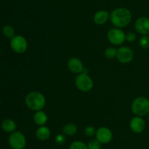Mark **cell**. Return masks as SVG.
I'll return each mask as SVG.
<instances>
[{
	"instance_id": "cell-11",
	"label": "cell",
	"mask_w": 149,
	"mask_h": 149,
	"mask_svg": "<svg viewBox=\"0 0 149 149\" xmlns=\"http://www.w3.org/2000/svg\"><path fill=\"white\" fill-rule=\"evenodd\" d=\"M145 121L141 116L133 117L130 123V127L131 130L136 134L143 132L145 129Z\"/></svg>"
},
{
	"instance_id": "cell-16",
	"label": "cell",
	"mask_w": 149,
	"mask_h": 149,
	"mask_svg": "<svg viewBox=\"0 0 149 149\" xmlns=\"http://www.w3.org/2000/svg\"><path fill=\"white\" fill-rule=\"evenodd\" d=\"M1 127L6 132H13L16 129L17 125L13 120L8 118V119H5L2 121Z\"/></svg>"
},
{
	"instance_id": "cell-2",
	"label": "cell",
	"mask_w": 149,
	"mask_h": 149,
	"mask_svg": "<svg viewBox=\"0 0 149 149\" xmlns=\"http://www.w3.org/2000/svg\"><path fill=\"white\" fill-rule=\"evenodd\" d=\"M25 102L29 109L34 111H39L43 109L45 107L46 99L40 92L31 91L26 95Z\"/></svg>"
},
{
	"instance_id": "cell-22",
	"label": "cell",
	"mask_w": 149,
	"mask_h": 149,
	"mask_svg": "<svg viewBox=\"0 0 149 149\" xmlns=\"http://www.w3.org/2000/svg\"><path fill=\"white\" fill-rule=\"evenodd\" d=\"M139 44L141 47L144 49H147L149 48V36L148 35H143L141 37L139 40Z\"/></svg>"
},
{
	"instance_id": "cell-9",
	"label": "cell",
	"mask_w": 149,
	"mask_h": 149,
	"mask_svg": "<svg viewBox=\"0 0 149 149\" xmlns=\"http://www.w3.org/2000/svg\"><path fill=\"white\" fill-rule=\"evenodd\" d=\"M96 139L100 142V143L106 144L111 141L113 134H112L111 131L109 128L105 127H101L96 130L95 134Z\"/></svg>"
},
{
	"instance_id": "cell-3",
	"label": "cell",
	"mask_w": 149,
	"mask_h": 149,
	"mask_svg": "<svg viewBox=\"0 0 149 149\" xmlns=\"http://www.w3.org/2000/svg\"><path fill=\"white\" fill-rule=\"evenodd\" d=\"M132 111L137 116H143L149 113V99L143 96L137 97L132 103Z\"/></svg>"
},
{
	"instance_id": "cell-18",
	"label": "cell",
	"mask_w": 149,
	"mask_h": 149,
	"mask_svg": "<svg viewBox=\"0 0 149 149\" xmlns=\"http://www.w3.org/2000/svg\"><path fill=\"white\" fill-rule=\"evenodd\" d=\"M2 32L3 34L7 38H12L13 37H15V30L11 26H9V25H7V26H4L2 29Z\"/></svg>"
},
{
	"instance_id": "cell-10",
	"label": "cell",
	"mask_w": 149,
	"mask_h": 149,
	"mask_svg": "<svg viewBox=\"0 0 149 149\" xmlns=\"http://www.w3.org/2000/svg\"><path fill=\"white\" fill-rule=\"evenodd\" d=\"M135 29L137 32L143 35L149 34V18L146 17H141L135 21Z\"/></svg>"
},
{
	"instance_id": "cell-20",
	"label": "cell",
	"mask_w": 149,
	"mask_h": 149,
	"mask_svg": "<svg viewBox=\"0 0 149 149\" xmlns=\"http://www.w3.org/2000/svg\"><path fill=\"white\" fill-rule=\"evenodd\" d=\"M117 50L114 48H109L105 51V56L109 59H112L116 56Z\"/></svg>"
},
{
	"instance_id": "cell-27",
	"label": "cell",
	"mask_w": 149,
	"mask_h": 149,
	"mask_svg": "<svg viewBox=\"0 0 149 149\" xmlns=\"http://www.w3.org/2000/svg\"><path fill=\"white\" fill-rule=\"evenodd\" d=\"M0 102H1V101H0Z\"/></svg>"
},
{
	"instance_id": "cell-21",
	"label": "cell",
	"mask_w": 149,
	"mask_h": 149,
	"mask_svg": "<svg viewBox=\"0 0 149 149\" xmlns=\"http://www.w3.org/2000/svg\"><path fill=\"white\" fill-rule=\"evenodd\" d=\"M87 147H88V149H100L101 143L97 139H93L88 143Z\"/></svg>"
},
{
	"instance_id": "cell-14",
	"label": "cell",
	"mask_w": 149,
	"mask_h": 149,
	"mask_svg": "<svg viewBox=\"0 0 149 149\" xmlns=\"http://www.w3.org/2000/svg\"><path fill=\"white\" fill-rule=\"evenodd\" d=\"M36 135L39 140H47L50 137V130L48 127L41 126L36 130Z\"/></svg>"
},
{
	"instance_id": "cell-15",
	"label": "cell",
	"mask_w": 149,
	"mask_h": 149,
	"mask_svg": "<svg viewBox=\"0 0 149 149\" xmlns=\"http://www.w3.org/2000/svg\"><path fill=\"white\" fill-rule=\"evenodd\" d=\"M33 121L35 124H37L39 127L44 126L47 121V115L42 110L36 111V112L33 115Z\"/></svg>"
},
{
	"instance_id": "cell-5",
	"label": "cell",
	"mask_w": 149,
	"mask_h": 149,
	"mask_svg": "<svg viewBox=\"0 0 149 149\" xmlns=\"http://www.w3.org/2000/svg\"><path fill=\"white\" fill-rule=\"evenodd\" d=\"M9 144L13 149H23L26 145L24 134L20 131H13L9 137Z\"/></svg>"
},
{
	"instance_id": "cell-24",
	"label": "cell",
	"mask_w": 149,
	"mask_h": 149,
	"mask_svg": "<svg viewBox=\"0 0 149 149\" xmlns=\"http://www.w3.org/2000/svg\"><path fill=\"white\" fill-rule=\"evenodd\" d=\"M136 38L137 36L135 33H133V32H128L126 34V37H125V40L128 41L130 42H132L135 41Z\"/></svg>"
},
{
	"instance_id": "cell-26",
	"label": "cell",
	"mask_w": 149,
	"mask_h": 149,
	"mask_svg": "<svg viewBox=\"0 0 149 149\" xmlns=\"http://www.w3.org/2000/svg\"><path fill=\"white\" fill-rule=\"evenodd\" d=\"M148 121H149V113H148Z\"/></svg>"
},
{
	"instance_id": "cell-6",
	"label": "cell",
	"mask_w": 149,
	"mask_h": 149,
	"mask_svg": "<svg viewBox=\"0 0 149 149\" xmlns=\"http://www.w3.org/2000/svg\"><path fill=\"white\" fill-rule=\"evenodd\" d=\"M12 49L17 53H23L28 48V42L26 38L20 35L13 37L10 41Z\"/></svg>"
},
{
	"instance_id": "cell-17",
	"label": "cell",
	"mask_w": 149,
	"mask_h": 149,
	"mask_svg": "<svg viewBox=\"0 0 149 149\" xmlns=\"http://www.w3.org/2000/svg\"><path fill=\"white\" fill-rule=\"evenodd\" d=\"M78 129L74 124H68L65 125L63 128V134L68 136H73L77 134Z\"/></svg>"
},
{
	"instance_id": "cell-23",
	"label": "cell",
	"mask_w": 149,
	"mask_h": 149,
	"mask_svg": "<svg viewBox=\"0 0 149 149\" xmlns=\"http://www.w3.org/2000/svg\"><path fill=\"white\" fill-rule=\"evenodd\" d=\"M84 134L87 137H93L94 135H95L96 130L93 126H88L84 129Z\"/></svg>"
},
{
	"instance_id": "cell-13",
	"label": "cell",
	"mask_w": 149,
	"mask_h": 149,
	"mask_svg": "<svg viewBox=\"0 0 149 149\" xmlns=\"http://www.w3.org/2000/svg\"><path fill=\"white\" fill-rule=\"evenodd\" d=\"M110 17V14L106 10H99L95 14L94 21L97 25H103L107 22Z\"/></svg>"
},
{
	"instance_id": "cell-12",
	"label": "cell",
	"mask_w": 149,
	"mask_h": 149,
	"mask_svg": "<svg viewBox=\"0 0 149 149\" xmlns=\"http://www.w3.org/2000/svg\"><path fill=\"white\" fill-rule=\"evenodd\" d=\"M67 66H68V70L74 73H81L84 70L82 61L77 57H73L70 58L68 60Z\"/></svg>"
},
{
	"instance_id": "cell-7",
	"label": "cell",
	"mask_w": 149,
	"mask_h": 149,
	"mask_svg": "<svg viewBox=\"0 0 149 149\" xmlns=\"http://www.w3.org/2000/svg\"><path fill=\"white\" fill-rule=\"evenodd\" d=\"M126 34L120 29H111L107 34V37L109 42L113 45H122L125 40Z\"/></svg>"
},
{
	"instance_id": "cell-8",
	"label": "cell",
	"mask_w": 149,
	"mask_h": 149,
	"mask_svg": "<svg viewBox=\"0 0 149 149\" xmlns=\"http://www.w3.org/2000/svg\"><path fill=\"white\" fill-rule=\"evenodd\" d=\"M133 51L127 47H122L117 50L116 58L118 61L122 64H127L133 59Z\"/></svg>"
},
{
	"instance_id": "cell-4",
	"label": "cell",
	"mask_w": 149,
	"mask_h": 149,
	"mask_svg": "<svg viewBox=\"0 0 149 149\" xmlns=\"http://www.w3.org/2000/svg\"><path fill=\"white\" fill-rule=\"evenodd\" d=\"M76 86L79 90L83 92H87L93 87V79L86 73H81L77 77L75 80Z\"/></svg>"
},
{
	"instance_id": "cell-19",
	"label": "cell",
	"mask_w": 149,
	"mask_h": 149,
	"mask_svg": "<svg viewBox=\"0 0 149 149\" xmlns=\"http://www.w3.org/2000/svg\"><path fill=\"white\" fill-rule=\"evenodd\" d=\"M69 149H88V147L83 142L74 141L71 144Z\"/></svg>"
},
{
	"instance_id": "cell-25",
	"label": "cell",
	"mask_w": 149,
	"mask_h": 149,
	"mask_svg": "<svg viewBox=\"0 0 149 149\" xmlns=\"http://www.w3.org/2000/svg\"><path fill=\"white\" fill-rule=\"evenodd\" d=\"M65 142V137L63 134H58L55 137V143L58 145H63Z\"/></svg>"
},
{
	"instance_id": "cell-1",
	"label": "cell",
	"mask_w": 149,
	"mask_h": 149,
	"mask_svg": "<svg viewBox=\"0 0 149 149\" xmlns=\"http://www.w3.org/2000/svg\"><path fill=\"white\" fill-rule=\"evenodd\" d=\"M110 20L112 24L116 27H125L132 20V13L127 8L119 7L111 12Z\"/></svg>"
}]
</instances>
